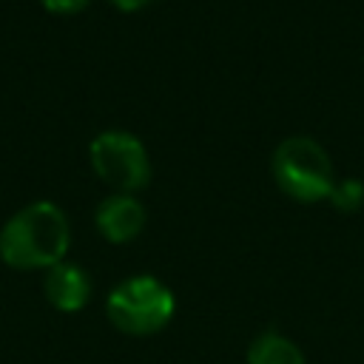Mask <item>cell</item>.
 Listing matches in <instances>:
<instances>
[{"mask_svg": "<svg viewBox=\"0 0 364 364\" xmlns=\"http://www.w3.org/2000/svg\"><path fill=\"white\" fill-rule=\"evenodd\" d=\"M85 3H88V0H43V6H46V9H51V11H60V14H71V11H80Z\"/></svg>", "mask_w": 364, "mask_h": 364, "instance_id": "cell-9", "label": "cell"}, {"mask_svg": "<svg viewBox=\"0 0 364 364\" xmlns=\"http://www.w3.org/2000/svg\"><path fill=\"white\" fill-rule=\"evenodd\" d=\"M273 179L299 202H318L330 196L336 176L327 151L310 136H287L273 151Z\"/></svg>", "mask_w": 364, "mask_h": 364, "instance_id": "cell-2", "label": "cell"}, {"mask_svg": "<svg viewBox=\"0 0 364 364\" xmlns=\"http://www.w3.org/2000/svg\"><path fill=\"white\" fill-rule=\"evenodd\" d=\"M68 239L71 233L65 213L54 202H31L3 225L0 256L17 270H48L63 262Z\"/></svg>", "mask_w": 364, "mask_h": 364, "instance_id": "cell-1", "label": "cell"}, {"mask_svg": "<svg viewBox=\"0 0 364 364\" xmlns=\"http://www.w3.org/2000/svg\"><path fill=\"white\" fill-rule=\"evenodd\" d=\"M145 225V208L128 196V193H114L100 202L97 208V228L108 242H128L134 239Z\"/></svg>", "mask_w": 364, "mask_h": 364, "instance_id": "cell-5", "label": "cell"}, {"mask_svg": "<svg viewBox=\"0 0 364 364\" xmlns=\"http://www.w3.org/2000/svg\"><path fill=\"white\" fill-rule=\"evenodd\" d=\"M330 199L338 210H358V205L364 202V185L358 179H336Z\"/></svg>", "mask_w": 364, "mask_h": 364, "instance_id": "cell-8", "label": "cell"}, {"mask_svg": "<svg viewBox=\"0 0 364 364\" xmlns=\"http://www.w3.org/2000/svg\"><path fill=\"white\" fill-rule=\"evenodd\" d=\"M247 364H304V355L290 338L270 330V333H262L250 344Z\"/></svg>", "mask_w": 364, "mask_h": 364, "instance_id": "cell-7", "label": "cell"}, {"mask_svg": "<svg viewBox=\"0 0 364 364\" xmlns=\"http://www.w3.org/2000/svg\"><path fill=\"white\" fill-rule=\"evenodd\" d=\"M94 171L119 191H136L151 179V162L145 145L128 131H102L91 142Z\"/></svg>", "mask_w": 364, "mask_h": 364, "instance_id": "cell-4", "label": "cell"}, {"mask_svg": "<svg viewBox=\"0 0 364 364\" xmlns=\"http://www.w3.org/2000/svg\"><path fill=\"white\" fill-rule=\"evenodd\" d=\"M108 318L128 336H151L173 316V293L154 276H131L119 282L105 301Z\"/></svg>", "mask_w": 364, "mask_h": 364, "instance_id": "cell-3", "label": "cell"}, {"mask_svg": "<svg viewBox=\"0 0 364 364\" xmlns=\"http://www.w3.org/2000/svg\"><path fill=\"white\" fill-rule=\"evenodd\" d=\"M114 6H119V9H125V11H131V9H142V6H148L151 0H111Z\"/></svg>", "mask_w": 364, "mask_h": 364, "instance_id": "cell-10", "label": "cell"}, {"mask_svg": "<svg viewBox=\"0 0 364 364\" xmlns=\"http://www.w3.org/2000/svg\"><path fill=\"white\" fill-rule=\"evenodd\" d=\"M46 296L63 313H77L91 299V279L80 264L60 262L46 273Z\"/></svg>", "mask_w": 364, "mask_h": 364, "instance_id": "cell-6", "label": "cell"}]
</instances>
